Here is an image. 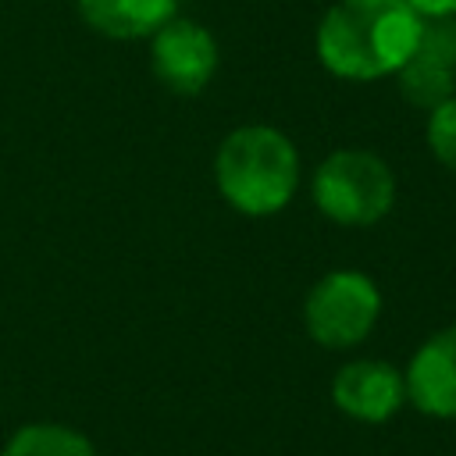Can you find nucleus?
I'll list each match as a JSON object with an SVG mask.
<instances>
[{"label": "nucleus", "mask_w": 456, "mask_h": 456, "mask_svg": "<svg viewBox=\"0 0 456 456\" xmlns=\"http://www.w3.org/2000/svg\"><path fill=\"white\" fill-rule=\"evenodd\" d=\"M424 18L406 0H335L317 25V61L335 78L395 75L420 39Z\"/></svg>", "instance_id": "f257e3e1"}, {"label": "nucleus", "mask_w": 456, "mask_h": 456, "mask_svg": "<svg viewBox=\"0 0 456 456\" xmlns=\"http://www.w3.org/2000/svg\"><path fill=\"white\" fill-rule=\"evenodd\" d=\"M299 150L271 125L232 128L214 153V182L221 200L246 217H271L285 210L299 189Z\"/></svg>", "instance_id": "f03ea898"}, {"label": "nucleus", "mask_w": 456, "mask_h": 456, "mask_svg": "<svg viewBox=\"0 0 456 456\" xmlns=\"http://www.w3.org/2000/svg\"><path fill=\"white\" fill-rule=\"evenodd\" d=\"M314 207L342 228H370L395 203V175L370 150H335L310 178Z\"/></svg>", "instance_id": "7ed1b4c3"}, {"label": "nucleus", "mask_w": 456, "mask_h": 456, "mask_svg": "<svg viewBox=\"0 0 456 456\" xmlns=\"http://www.w3.org/2000/svg\"><path fill=\"white\" fill-rule=\"evenodd\" d=\"M381 317V289L370 274L338 267L314 281L303 299L306 335L321 349H353L360 346Z\"/></svg>", "instance_id": "20e7f679"}, {"label": "nucleus", "mask_w": 456, "mask_h": 456, "mask_svg": "<svg viewBox=\"0 0 456 456\" xmlns=\"http://www.w3.org/2000/svg\"><path fill=\"white\" fill-rule=\"evenodd\" d=\"M153 75L178 96H196L217 71V39L192 18L175 14L150 36Z\"/></svg>", "instance_id": "39448f33"}, {"label": "nucleus", "mask_w": 456, "mask_h": 456, "mask_svg": "<svg viewBox=\"0 0 456 456\" xmlns=\"http://www.w3.org/2000/svg\"><path fill=\"white\" fill-rule=\"evenodd\" d=\"M331 403L356 424H385L406 403L403 370L374 356L349 360L331 378Z\"/></svg>", "instance_id": "423d86ee"}, {"label": "nucleus", "mask_w": 456, "mask_h": 456, "mask_svg": "<svg viewBox=\"0 0 456 456\" xmlns=\"http://www.w3.org/2000/svg\"><path fill=\"white\" fill-rule=\"evenodd\" d=\"M399 93L431 110L456 93V18H428L406 64L395 71Z\"/></svg>", "instance_id": "0eeeda50"}, {"label": "nucleus", "mask_w": 456, "mask_h": 456, "mask_svg": "<svg viewBox=\"0 0 456 456\" xmlns=\"http://www.w3.org/2000/svg\"><path fill=\"white\" fill-rule=\"evenodd\" d=\"M406 403L431 420H456V324L431 331L410 356Z\"/></svg>", "instance_id": "6e6552de"}, {"label": "nucleus", "mask_w": 456, "mask_h": 456, "mask_svg": "<svg viewBox=\"0 0 456 456\" xmlns=\"http://www.w3.org/2000/svg\"><path fill=\"white\" fill-rule=\"evenodd\" d=\"M78 18L107 39H150L178 14V0H75Z\"/></svg>", "instance_id": "1a4fd4ad"}, {"label": "nucleus", "mask_w": 456, "mask_h": 456, "mask_svg": "<svg viewBox=\"0 0 456 456\" xmlns=\"http://www.w3.org/2000/svg\"><path fill=\"white\" fill-rule=\"evenodd\" d=\"M0 456H100V449L78 428L36 420V424H21L4 442Z\"/></svg>", "instance_id": "9d476101"}, {"label": "nucleus", "mask_w": 456, "mask_h": 456, "mask_svg": "<svg viewBox=\"0 0 456 456\" xmlns=\"http://www.w3.org/2000/svg\"><path fill=\"white\" fill-rule=\"evenodd\" d=\"M424 135H428L431 157H435L442 167L456 171V93L428 110V128H424Z\"/></svg>", "instance_id": "9b49d317"}, {"label": "nucleus", "mask_w": 456, "mask_h": 456, "mask_svg": "<svg viewBox=\"0 0 456 456\" xmlns=\"http://www.w3.org/2000/svg\"><path fill=\"white\" fill-rule=\"evenodd\" d=\"M424 21L428 18H456V0H406Z\"/></svg>", "instance_id": "f8f14e48"}]
</instances>
